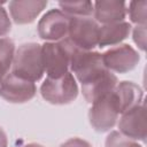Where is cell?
Segmentation results:
<instances>
[{
  "label": "cell",
  "instance_id": "obj_1",
  "mask_svg": "<svg viewBox=\"0 0 147 147\" xmlns=\"http://www.w3.org/2000/svg\"><path fill=\"white\" fill-rule=\"evenodd\" d=\"M76 46L64 38L60 41H46L41 45V56L44 70L49 78H60L69 72L72 55Z\"/></svg>",
  "mask_w": 147,
  "mask_h": 147
},
{
  "label": "cell",
  "instance_id": "obj_2",
  "mask_svg": "<svg viewBox=\"0 0 147 147\" xmlns=\"http://www.w3.org/2000/svg\"><path fill=\"white\" fill-rule=\"evenodd\" d=\"M10 72L33 83L40 80L45 72L41 45L37 42H26L21 45L15 51Z\"/></svg>",
  "mask_w": 147,
  "mask_h": 147
},
{
  "label": "cell",
  "instance_id": "obj_3",
  "mask_svg": "<svg viewBox=\"0 0 147 147\" xmlns=\"http://www.w3.org/2000/svg\"><path fill=\"white\" fill-rule=\"evenodd\" d=\"M40 94L52 105H68L78 96V85L69 71L60 78L47 77L40 86Z\"/></svg>",
  "mask_w": 147,
  "mask_h": 147
},
{
  "label": "cell",
  "instance_id": "obj_4",
  "mask_svg": "<svg viewBox=\"0 0 147 147\" xmlns=\"http://www.w3.org/2000/svg\"><path fill=\"white\" fill-rule=\"evenodd\" d=\"M119 111L114 96V91L92 103L88 119L96 132H107L113 129L118 119Z\"/></svg>",
  "mask_w": 147,
  "mask_h": 147
},
{
  "label": "cell",
  "instance_id": "obj_5",
  "mask_svg": "<svg viewBox=\"0 0 147 147\" xmlns=\"http://www.w3.org/2000/svg\"><path fill=\"white\" fill-rule=\"evenodd\" d=\"M99 24L91 17L71 16L68 39L79 49L93 51L98 46Z\"/></svg>",
  "mask_w": 147,
  "mask_h": 147
},
{
  "label": "cell",
  "instance_id": "obj_6",
  "mask_svg": "<svg viewBox=\"0 0 147 147\" xmlns=\"http://www.w3.org/2000/svg\"><path fill=\"white\" fill-rule=\"evenodd\" d=\"M71 16L61 9H51L38 22V34L45 41H60L68 37Z\"/></svg>",
  "mask_w": 147,
  "mask_h": 147
},
{
  "label": "cell",
  "instance_id": "obj_7",
  "mask_svg": "<svg viewBox=\"0 0 147 147\" xmlns=\"http://www.w3.org/2000/svg\"><path fill=\"white\" fill-rule=\"evenodd\" d=\"M106 69L107 68L103 64L101 53L76 48L71 59L70 70L76 75L80 84H84L93 76L100 74Z\"/></svg>",
  "mask_w": 147,
  "mask_h": 147
},
{
  "label": "cell",
  "instance_id": "obj_8",
  "mask_svg": "<svg viewBox=\"0 0 147 147\" xmlns=\"http://www.w3.org/2000/svg\"><path fill=\"white\" fill-rule=\"evenodd\" d=\"M102 61L109 71L125 74L137 67L140 61V55L132 46L119 44L106 51L102 54Z\"/></svg>",
  "mask_w": 147,
  "mask_h": 147
},
{
  "label": "cell",
  "instance_id": "obj_9",
  "mask_svg": "<svg viewBox=\"0 0 147 147\" xmlns=\"http://www.w3.org/2000/svg\"><path fill=\"white\" fill-rule=\"evenodd\" d=\"M36 93L37 86L33 82L17 77L11 72H8L0 84V96L11 103L28 102Z\"/></svg>",
  "mask_w": 147,
  "mask_h": 147
},
{
  "label": "cell",
  "instance_id": "obj_10",
  "mask_svg": "<svg viewBox=\"0 0 147 147\" xmlns=\"http://www.w3.org/2000/svg\"><path fill=\"white\" fill-rule=\"evenodd\" d=\"M118 132L130 139L136 141L140 140L142 142L146 141V110L144 101L139 106L122 114L118 122Z\"/></svg>",
  "mask_w": 147,
  "mask_h": 147
},
{
  "label": "cell",
  "instance_id": "obj_11",
  "mask_svg": "<svg viewBox=\"0 0 147 147\" xmlns=\"http://www.w3.org/2000/svg\"><path fill=\"white\" fill-rule=\"evenodd\" d=\"M117 84L118 79L116 75L106 69L82 84V92L85 100L88 103H93L100 98L113 92Z\"/></svg>",
  "mask_w": 147,
  "mask_h": 147
},
{
  "label": "cell",
  "instance_id": "obj_12",
  "mask_svg": "<svg viewBox=\"0 0 147 147\" xmlns=\"http://www.w3.org/2000/svg\"><path fill=\"white\" fill-rule=\"evenodd\" d=\"M114 96L116 99L118 111L122 115L142 102L144 92L136 83L123 80L116 85L114 90Z\"/></svg>",
  "mask_w": 147,
  "mask_h": 147
},
{
  "label": "cell",
  "instance_id": "obj_13",
  "mask_svg": "<svg viewBox=\"0 0 147 147\" xmlns=\"http://www.w3.org/2000/svg\"><path fill=\"white\" fill-rule=\"evenodd\" d=\"M46 6L47 1L44 0H15L9 2V11L13 21L16 24H29L37 18Z\"/></svg>",
  "mask_w": 147,
  "mask_h": 147
},
{
  "label": "cell",
  "instance_id": "obj_14",
  "mask_svg": "<svg viewBox=\"0 0 147 147\" xmlns=\"http://www.w3.org/2000/svg\"><path fill=\"white\" fill-rule=\"evenodd\" d=\"M127 9L124 1H95L93 3V15L95 22L105 24L123 22Z\"/></svg>",
  "mask_w": 147,
  "mask_h": 147
},
{
  "label": "cell",
  "instance_id": "obj_15",
  "mask_svg": "<svg viewBox=\"0 0 147 147\" xmlns=\"http://www.w3.org/2000/svg\"><path fill=\"white\" fill-rule=\"evenodd\" d=\"M132 26L129 22H118L111 24H105L99 28L98 46L100 48L107 46L119 45L124 39H126L131 33Z\"/></svg>",
  "mask_w": 147,
  "mask_h": 147
},
{
  "label": "cell",
  "instance_id": "obj_16",
  "mask_svg": "<svg viewBox=\"0 0 147 147\" xmlns=\"http://www.w3.org/2000/svg\"><path fill=\"white\" fill-rule=\"evenodd\" d=\"M15 54V42L10 38H0V84L11 68Z\"/></svg>",
  "mask_w": 147,
  "mask_h": 147
},
{
  "label": "cell",
  "instance_id": "obj_17",
  "mask_svg": "<svg viewBox=\"0 0 147 147\" xmlns=\"http://www.w3.org/2000/svg\"><path fill=\"white\" fill-rule=\"evenodd\" d=\"M63 13L75 17H90L93 14V3L91 1H64L59 2Z\"/></svg>",
  "mask_w": 147,
  "mask_h": 147
},
{
  "label": "cell",
  "instance_id": "obj_18",
  "mask_svg": "<svg viewBox=\"0 0 147 147\" xmlns=\"http://www.w3.org/2000/svg\"><path fill=\"white\" fill-rule=\"evenodd\" d=\"M146 7L147 1H131L129 3V16L130 20L137 25H146Z\"/></svg>",
  "mask_w": 147,
  "mask_h": 147
},
{
  "label": "cell",
  "instance_id": "obj_19",
  "mask_svg": "<svg viewBox=\"0 0 147 147\" xmlns=\"http://www.w3.org/2000/svg\"><path fill=\"white\" fill-rule=\"evenodd\" d=\"M105 147H142L136 140L123 136L118 131H111L105 142Z\"/></svg>",
  "mask_w": 147,
  "mask_h": 147
},
{
  "label": "cell",
  "instance_id": "obj_20",
  "mask_svg": "<svg viewBox=\"0 0 147 147\" xmlns=\"http://www.w3.org/2000/svg\"><path fill=\"white\" fill-rule=\"evenodd\" d=\"M133 41L136 45L141 49L145 51L146 48V25H136L133 28Z\"/></svg>",
  "mask_w": 147,
  "mask_h": 147
},
{
  "label": "cell",
  "instance_id": "obj_21",
  "mask_svg": "<svg viewBox=\"0 0 147 147\" xmlns=\"http://www.w3.org/2000/svg\"><path fill=\"white\" fill-rule=\"evenodd\" d=\"M3 3H5V1L0 2V37L9 33V31L11 29V22L9 20L7 10L2 7Z\"/></svg>",
  "mask_w": 147,
  "mask_h": 147
},
{
  "label": "cell",
  "instance_id": "obj_22",
  "mask_svg": "<svg viewBox=\"0 0 147 147\" xmlns=\"http://www.w3.org/2000/svg\"><path fill=\"white\" fill-rule=\"evenodd\" d=\"M59 147H92V145L80 138H70L65 142L61 144Z\"/></svg>",
  "mask_w": 147,
  "mask_h": 147
},
{
  "label": "cell",
  "instance_id": "obj_23",
  "mask_svg": "<svg viewBox=\"0 0 147 147\" xmlns=\"http://www.w3.org/2000/svg\"><path fill=\"white\" fill-rule=\"evenodd\" d=\"M8 145V138L3 129L0 126V147H7Z\"/></svg>",
  "mask_w": 147,
  "mask_h": 147
},
{
  "label": "cell",
  "instance_id": "obj_24",
  "mask_svg": "<svg viewBox=\"0 0 147 147\" xmlns=\"http://www.w3.org/2000/svg\"><path fill=\"white\" fill-rule=\"evenodd\" d=\"M23 147H44V146H42V145H40V144L31 142V144H28V145H25V146H23Z\"/></svg>",
  "mask_w": 147,
  "mask_h": 147
}]
</instances>
